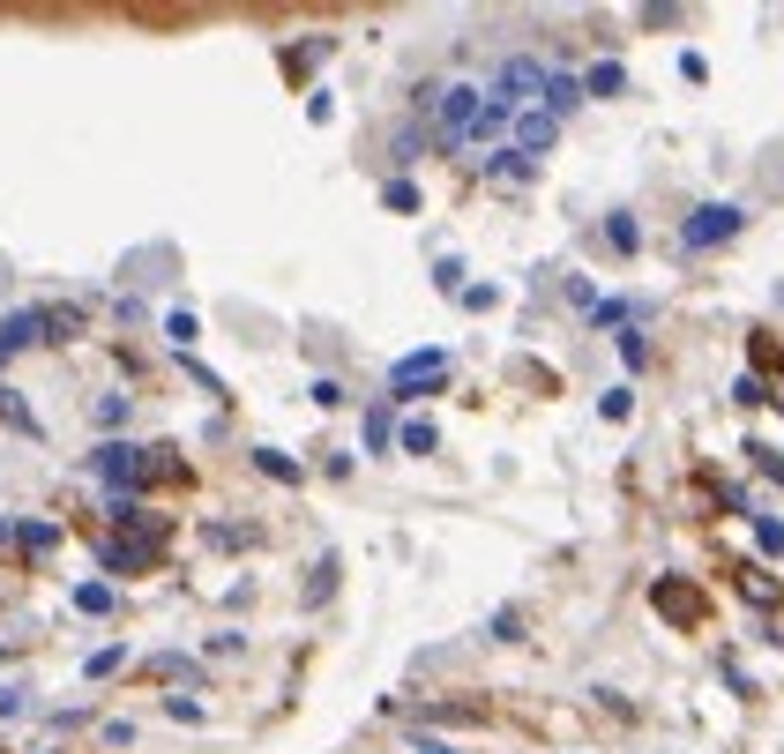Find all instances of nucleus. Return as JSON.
I'll use <instances>...</instances> for the list:
<instances>
[{
    "label": "nucleus",
    "instance_id": "f257e3e1",
    "mask_svg": "<svg viewBox=\"0 0 784 754\" xmlns=\"http://www.w3.org/2000/svg\"><path fill=\"white\" fill-rule=\"evenodd\" d=\"M740 224H747V210H740V202H702V210L688 217V232H680V240H688V247L702 254V247H725V240H733Z\"/></svg>",
    "mask_w": 784,
    "mask_h": 754
},
{
    "label": "nucleus",
    "instance_id": "f03ea898",
    "mask_svg": "<svg viewBox=\"0 0 784 754\" xmlns=\"http://www.w3.org/2000/svg\"><path fill=\"white\" fill-rule=\"evenodd\" d=\"M479 105H486V90L479 83H449L434 97V113H441V135L449 142H471V120H479Z\"/></svg>",
    "mask_w": 784,
    "mask_h": 754
},
{
    "label": "nucleus",
    "instance_id": "7ed1b4c3",
    "mask_svg": "<svg viewBox=\"0 0 784 754\" xmlns=\"http://www.w3.org/2000/svg\"><path fill=\"white\" fill-rule=\"evenodd\" d=\"M494 97L508 105V113H516V105H538V97H545V68H538V60H500Z\"/></svg>",
    "mask_w": 784,
    "mask_h": 754
},
{
    "label": "nucleus",
    "instance_id": "20e7f679",
    "mask_svg": "<svg viewBox=\"0 0 784 754\" xmlns=\"http://www.w3.org/2000/svg\"><path fill=\"white\" fill-rule=\"evenodd\" d=\"M441 374H449V351H412V359L389 374V396H396V404H412L418 388H434Z\"/></svg>",
    "mask_w": 784,
    "mask_h": 754
},
{
    "label": "nucleus",
    "instance_id": "39448f33",
    "mask_svg": "<svg viewBox=\"0 0 784 754\" xmlns=\"http://www.w3.org/2000/svg\"><path fill=\"white\" fill-rule=\"evenodd\" d=\"M53 314H45V306H23V314H8V322H0V359H8V351H31V344H53Z\"/></svg>",
    "mask_w": 784,
    "mask_h": 754
},
{
    "label": "nucleus",
    "instance_id": "423d86ee",
    "mask_svg": "<svg viewBox=\"0 0 784 754\" xmlns=\"http://www.w3.org/2000/svg\"><path fill=\"white\" fill-rule=\"evenodd\" d=\"M97 478H113V486L142 478V449H127V441H105V449H97Z\"/></svg>",
    "mask_w": 784,
    "mask_h": 754
},
{
    "label": "nucleus",
    "instance_id": "0eeeda50",
    "mask_svg": "<svg viewBox=\"0 0 784 754\" xmlns=\"http://www.w3.org/2000/svg\"><path fill=\"white\" fill-rule=\"evenodd\" d=\"M538 150H553V120H545V113H523V120H516V158H538Z\"/></svg>",
    "mask_w": 784,
    "mask_h": 754
},
{
    "label": "nucleus",
    "instance_id": "6e6552de",
    "mask_svg": "<svg viewBox=\"0 0 784 754\" xmlns=\"http://www.w3.org/2000/svg\"><path fill=\"white\" fill-rule=\"evenodd\" d=\"M538 105H545V120H561V113H576V105H583V83H568V76H545V97H538Z\"/></svg>",
    "mask_w": 784,
    "mask_h": 754
},
{
    "label": "nucleus",
    "instance_id": "1a4fd4ad",
    "mask_svg": "<svg viewBox=\"0 0 784 754\" xmlns=\"http://www.w3.org/2000/svg\"><path fill=\"white\" fill-rule=\"evenodd\" d=\"M627 90V76H620V60H598L590 76H583V97H620Z\"/></svg>",
    "mask_w": 784,
    "mask_h": 754
},
{
    "label": "nucleus",
    "instance_id": "9d476101",
    "mask_svg": "<svg viewBox=\"0 0 784 754\" xmlns=\"http://www.w3.org/2000/svg\"><path fill=\"white\" fill-rule=\"evenodd\" d=\"M254 463H262L269 478H285V486H291V478H299V463H291V456H277V449H254Z\"/></svg>",
    "mask_w": 784,
    "mask_h": 754
},
{
    "label": "nucleus",
    "instance_id": "9b49d317",
    "mask_svg": "<svg viewBox=\"0 0 784 754\" xmlns=\"http://www.w3.org/2000/svg\"><path fill=\"white\" fill-rule=\"evenodd\" d=\"M606 240H613L620 254H635V240H643V232H635V224H627V217H613V224H606Z\"/></svg>",
    "mask_w": 784,
    "mask_h": 754
},
{
    "label": "nucleus",
    "instance_id": "f8f14e48",
    "mask_svg": "<svg viewBox=\"0 0 784 754\" xmlns=\"http://www.w3.org/2000/svg\"><path fill=\"white\" fill-rule=\"evenodd\" d=\"M76 605H83V613H105V605H113V590H105V583H83V590H76Z\"/></svg>",
    "mask_w": 784,
    "mask_h": 754
},
{
    "label": "nucleus",
    "instance_id": "ddd939ff",
    "mask_svg": "<svg viewBox=\"0 0 784 754\" xmlns=\"http://www.w3.org/2000/svg\"><path fill=\"white\" fill-rule=\"evenodd\" d=\"M598 411H606V419H627V411H635V396H627V388H606V404H598Z\"/></svg>",
    "mask_w": 784,
    "mask_h": 754
},
{
    "label": "nucleus",
    "instance_id": "4468645a",
    "mask_svg": "<svg viewBox=\"0 0 784 754\" xmlns=\"http://www.w3.org/2000/svg\"><path fill=\"white\" fill-rule=\"evenodd\" d=\"M404 449H412V456H426V449H434V426L412 419V426H404Z\"/></svg>",
    "mask_w": 784,
    "mask_h": 754
}]
</instances>
